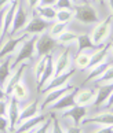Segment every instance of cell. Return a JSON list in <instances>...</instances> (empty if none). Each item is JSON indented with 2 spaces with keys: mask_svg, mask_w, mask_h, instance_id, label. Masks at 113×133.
Segmentation results:
<instances>
[{
  "mask_svg": "<svg viewBox=\"0 0 113 133\" xmlns=\"http://www.w3.org/2000/svg\"><path fill=\"white\" fill-rule=\"evenodd\" d=\"M36 40H37V34H31L25 41L21 44V48L17 50V52L13 56L11 62V70H14L18 65H21L25 61H32L33 56L36 55Z\"/></svg>",
  "mask_w": 113,
  "mask_h": 133,
  "instance_id": "6da1fadb",
  "label": "cell"
},
{
  "mask_svg": "<svg viewBox=\"0 0 113 133\" xmlns=\"http://www.w3.org/2000/svg\"><path fill=\"white\" fill-rule=\"evenodd\" d=\"M112 19H113V15H109L108 18H105L102 22L97 23L95 28L92 29V33H91V40L92 43L95 44V45L99 48L102 45V43H104L108 36L110 34V28H112Z\"/></svg>",
  "mask_w": 113,
  "mask_h": 133,
  "instance_id": "7a4b0ae2",
  "label": "cell"
},
{
  "mask_svg": "<svg viewBox=\"0 0 113 133\" xmlns=\"http://www.w3.org/2000/svg\"><path fill=\"white\" fill-rule=\"evenodd\" d=\"M75 18L79 22L90 25V23L98 22V14L95 8L90 3H83V4H76L75 6Z\"/></svg>",
  "mask_w": 113,
  "mask_h": 133,
  "instance_id": "3957f363",
  "label": "cell"
},
{
  "mask_svg": "<svg viewBox=\"0 0 113 133\" xmlns=\"http://www.w3.org/2000/svg\"><path fill=\"white\" fill-rule=\"evenodd\" d=\"M28 37H29V34L22 33L21 36H11V38H8V40L4 41L2 44V47H0V61L10 56V55H14V54L17 52V50L19 48V45H21Z\"/></svg>",
  "mask_w": 113,
  "mask_h": 133,
  "instance_id": "277c9868",
  "label": "cell"
},
{
  "mask_svg": "<svg viewBox=\"0 0 113 133\" xmlns=\"http://www.w3.org/2000/svg\"><path fill=\"white\" fill-rule=\"evenodd\" d=\"M28 23V12L23 4L21 2H18V6L15 10V14H14L13 18V23H11V29H10V36H17V34L23 30V28Z\"/></svg>",
  "mask_w": 113,
  "mask_h": 133,
  "instance_id": "5b68a950",
  "label": "cell"
},
{
  "mask_svg": "<svg viewBox=\"0 0 113 133\" xmlns=\"http://www.w3.org/2000/svg\"><path fill=\"white\" fill-rule=\"evenodd\" d=\"M50 26V21H46V19L40 18L39 15H36V14H33V17L31 18V21H28V23L25 25V28H23V33L26 34H40L43 33L46 29Z\"/></svg>",
  "mask_w": 113,
  "mask_h": 133,
  "instance_id": "8992f818",
  "label": "cell"
},
{
  "mask_svg": "<svg viewBox=\"0 0 113 133\" xmlns=\"http://www.w3.org/2000/svg\"><path fill=\"white\" fill-rule=\"evenodd\" d=\"M55 38H52L50 34H41V36H37L36 40V55L39 58H41L44 55H48L55 47Z\"/></svg>",
  "mask_w": 113,
  "mask_h": 133,
  "instance_id": "52a82bcc",
  "label": "cell"
},
{
  "mask_svg": "<svg viewBox=\"0 0 113 133\" xmlns=\"http://www.w3.org/2000/svg\"><path fill=\"white\" fill-rule=\"evenodd\" d=\"M73 73H75V70H66V71L61 73V74L54 76L51 80L41 88L40 92L44 93V92H48V91H51V89H55V88H61L63 85H66V84L69 82V80L72 78Z\"/></svg>",
  "mask_w": 113,
  "mask_h": 133,
  "instance_id": "ba28073f",
  "label": "cell"
},
{
  "mask_svg": "<svg viewBox=\"0 0 113 133\" xmlns=\"http://www.w3.org/2000/svg\"><path fill=\"white\" fill-rule=\"evenodd\" d=\"M8 104H7V114L6 117L8 118V124H10V132H13L17 128L18 124V118H19V111H21V107H19V102L13 96H8Z\"/></svg>",
  "mask_w": 113,
  "mask_h": 133,
  "instance_id": "9c48e42d",
  "label": "cell"
},
{
  "mask_svg": "<svg viewBox=\"0 0 113 133\" xmlns=\"http://www.w3.org/2000/svg\"><path fill=\"white\" fill-rule=\"evenodd\" d=\"M26 67H28L26 63H21V65H18L11 71V74H10V77L7 78V81H6V84H4V87H3V89H4V92H6L7 96L11 95V91H13L14 85L22 80V76H23V73H25Z\"/></svg>",
  "mask_w": 113,
  "mask_h": 133,
  "instance_id": "30bf717a",
  "label": "cell"
},
{
  "mask_svg": "<svg viewBox=\"0 0 113 133\" xmlns=\"http://www.w3.org/2000/svg\"><path fill=\"white\" fill-rule=\"evenodd\" d=\"M73 88H75V87H72V85H69V84H66V85H63V87H61V88H55V89L48 91L47 95H46V97H44V100H43V103H41V106H40L41 110H43V108L50 107L52 103H55L61 96H63L66 92H69L70 89H73Z\"/></svg>",
  "mask_w": 113,
  "mask_h": 133,
  "instance_id": "8fae6325",
  "label": "cell"
},
{
  "mask_svg": "<svg viewBox=\"0 0 113 133\" xmlns=\"http://www.w3.org/2000/svg\"><path fill=\"white\" fill-rule=\"evenodd\" d=\"M76 87L70 89L69 92H66L63 96H61L60 99H58L55 103H52L50 106V110H54V111H60V110H66V108H69L72 106H75V95H76Z\"/></svg>",
  "mask_w": 113,
  "mask_h": 133,
  "instance_id": "7c38bea8",
  "label": "cell"
},
{
  "mask_svg": "<svg viewBox=\"0 0 113 133\" xmlns=\"http://www.w3.org/2000/svg\"><path fill=\"white\" fill-rule=\"evenodd\" d=\"M87 107L86 106H79V104H75L69 108H66V111L62 112V117L65 118H70V119L75 122V126H79L81 124L83 118L87 117Z\"/></svg>",
  "mask_w": 113,
  "mask_h": 133,
  "instance_id": "4fadbf2b",
  "label": "cell"
},
{
  "mask_svg": "<svg viewBox=\"0 0 113 133\" xmlns=\"http://www.w3.org/2000/svg\"><path fill=\"white\" fill-rule=\"evenodd\" d=\"M83 125H90V124H97L102 126H113V112H101L91 117H84L81 121Z\"/></svg>",
  "mask_w": 113,
  "mask_h": 133,
  "instance_id": "5bb4252c",
  "label": "cell"
},
{
  "mask_svg": "<svg viewBox=\"0 0 113 133\" xmlns=\"http://www.w3.org/2000/svg\"><path fill=\"white\" fill-rule=\"evenodd\" d=\"M17 6H18V0H13V2L8 4L7 11H6V14H4V19H3V29H2L0 41H3L4 37L10 33V29H11V23H13V18H14V14H15Z\"/></svg>",
  "mask_w": 113,
  "mask_h": 133,
  "instance_id": "9a60e30c",
  "label": "cell"
},
{
  "mask_svg": "<svg viewBox=\"0 0 113 133\" xmlns=\"http://www.w3.org/2000/svg\"><path fill=\"white\" fill-rule=\"evenodd\" d=\"M55 76V67H54V61L51 55H47V62H46V67H44V71L41 73L40 80L37 81V91L40 92L41 88L46 85V84L51 80V78Z\"/></svg>",
  "mask_w": 113,
  "mask_h": 133,
  "instance_id": "2e32d148",
  "label": "cell"
},
{
  "mask_svg": "<svg viewBox=\"0 0 113 133\" xmlns=\"http://www.w3.org/2000/svg\"><path fill=\"white\" fill-rule=\"evenodd\" d=\"M39 110H40V107H39V100H37V99H35L33 102H31V103H28L26 106L21 107V111H19V118H18V124H17V126L21 124L22 121H25V119H29V118H33V117L39 115ZM13 132H14V130H13Z\"/></svg>",
  "mask_w": 113,
  "mask_h": 133,
  "instance_id": "e0dca14e",
  "label": "cell"
},
{
  "mask_svg": "<svg viewBox=\"0 0 113 133\" xmlns=\"http://www.w3.org/2000/svg\"><path fill=\"white\" fill-rule=\"evenodd\" d=\"M46 115H43V114H39L36 117H33V118H29V119H25V121H22L21 124H19L15 129H14L13 133H23V132H28V130H33L37 125H40L41 122L46 119Z\"/></svg>",
  "mask_w": 113,
  "mask_h": 133,
  "instance_id": "ac0fdd59",
  "label": "cell"
},
{
  "mask_svg": "<svg viewBox=\"0 0 113 133\" xmlns=\"http://www.w3.org/2000/svg\"><path fill=\"white\" fill-rule=\"evenodd\" d=\"M113 91V82H108V84H102V85L98 88V91L95 93V100L92 104L97 107H102L104 103L109 99L110 93Z\"/></svg>",
  "mask_w": 113,
  "mask_h": 133,
  "instance_id": "d6986e66",
  "label": "cell"
},
{
  "mask_svg": "<svg viewBox=\"0 0 113 133\" xmlns=\"http://www.w3.org/2000/svg\"><path fill=\"white\" fill-rule=\"evenodd\" d=\"M95 93L97 89H81V91H77L76 95H75V103L79 106H88V104H92L95 100Z\"/></svg>",
  "mask_w": 113,
  "mask_h": 133,
  "instance_id": "ffe728a7",
  "label": "cell"
},
{
  "mask_svg": "<svg viewBox=\"0 0 113 133\" xmlns=\"http://www.w3.org/2000/svg\"><path fill=\"white\" fill-rule=\"evenodd\" d=\"M70 65V50L69 48H65L62 54H60V56L57 58V61L54 62V67H55V76L61 74V73L66 71L69 69Z\"/></svg>",
  "mask_w": 113,
  "mask_h": 133,
  "instance_id": "44dd1931",
  "label": "cell"
},
{
  "mask_svg": "<svg viewBox=\"0 0 113 133\" xmlns=\"http://www.w3.org/2000/svg\"><path fill=\"white\" fill-rule=\"evenodd\" d=\"M109 50H110V43L105 44L104 47L97 48V51L91 55V61H90V65H88V69H92L94 66L99 65V63H102V62H105L108 54H109Z\"/></svg>",
  "mask_w": 113,
  "mask_h": 133,
  "instance_id": "7402d4cb",
  "label": "cell"
},
{
  "mask_svg": "<svg viewBox=\"0 0 113 133\" xmlns=\"http://www.w3.org/2000/svg\"><path fill=\"white\" fill-rule=\"evenodd\" d=\"M113 65V62L112 61H105V62H102V63H99V65H97V66H94L92 69H90V74H88V77H87V80H86V82H90V81H95L98 77H101L104 73L106 71V69L108 67H110Z\"/></svg>",
  "mask_w": 113,
  "mask_h": 133,
  "instance_id": "603a6c76",
  "label": "cell"
},
{
  "mask_svg": "<svg viewBox=\"0 0 113 133\" xmlns=\"http://www.w3.org/2000/svg\"><path fill=\"white\" fill-rule=\"evenodd\" d=\"M11 62H13V58L11 56H7L0 61V85L4 87L7 78L11 74Z\"/></svg>",
  "mask_w": 113,
  "mask_h": 133,
  "instance_id": "cb8c5ba5",
  "label": "cell"
},
{
  "mask_svg": "<svg viewBox=\"0 0 113 133\" xmlns=\"http://www.w3.org/2000/svg\"><path fill=\"white\" fill-rule=\"evenodd\" d=\"M35 14L46 21H54L57 17V8L54 6H37L35 8Z\"/></svg>",
  "mask_w": 113,
  "mask_h": 133,
  "instance_id": "d4e9b609",
  "label": "cell"
},
{
  "mask_svg": "<svg viewBox=\"0 0 113 133\" xmlns=\"http://www.w3.org/2000/svg\"><path fill=\"white\" fill-rule=\"evenodd\" d=\"M10 96L15 97V99H17L18 102L26 100V99H28V96H29V91H28L26 84L23 82L22 80L19 81V82H17L15 85H14L13 91H11V95H10Z\"/></svg>",
  "mask_w": 113,
  "mask_h": 133,
  "instance_id": "484cf974",
  "label": "cell"
},
{
  "mask_svg": "<svg viewBox=\"0 0 113 133\" xmlns=\"http://www.w3.org/2000/svg\"><path fill=\"white\" fill-rule=\"evenodd\" d=\"M77 51L83 52L87 50H94V48H98L94 43H92L90 34H79L77 36Z\"/></svg>",
  "mask_w": 113,
  "mask_h": 133,
  "instance_id": "4316f807",
  "label": "cell"
},
{
  "mask_svg": "<svg viewBox=\"0 0 113 133\" xmlns=\"http://www.w3.org/2000/svg\"><path fill=\"white\" fill-rule=\"evenodd\" d=\"M91 55L92 54L87 52V51L77 54V56L75 59V65L79 70H86V69H88V65H90V61H91Z\"/></svg>",
  "mask_w": 113,
  "mask_h": 133,
  "instance_id": "83f0119b",
  "label": "cell"
},
{
  "mask_svg": "<svg viewBox=\"0 0 113 133\" xmlns=\"http://www.w3.org/2000/svg\"><path fill=\"white\" fill-rule=\"evenodd\" d=\"M66 26H68V22H55V23H52V25H51L48 34H50L52 38H55V40H57V37L60 36L61 33H63L66 30Z\"/></svg>",
  "mask_w": 113,
  "mask_h": 133,
  "instance_id": "f1b7e54d",
  "label": "cell"
},
{
  "mask_svg": "<svg viewBox=\"0 0 113 133\" xmlns=\"http://www.w3.org/2000/svg\"><path fill=\"white\" fill-rule=\"evenodd\" d=\"M77 36L79 34L75 33V32H70V30H65L63 33H61L60 36L57 37V40L60 41L61 44H70V43H75L77 40Z\"/></svg>",
  "mask_w": 113,
  "mask_h": 133,
  "instance_id": "f546056e",
  "label": "cell"
},
{
  "mask_svg": "<svg viewBox=\"0 0 113 133\" xmlns=\"http://www.w3.org/2000/svg\"><path fill=\"white\" fill-rule=\"evenodd\" d=\"M46 62H47V55L41 56L40 59L37 61L36 66H35V78H36V82L40 80L41 77V73L44 71V67H46Z\"/></svg>",
  "mask_w": 113,
  "mask_h": 133,
  "instance_id": "4dcf8cb0",
  "label": "cell"
},
{
  "mask_svg": "<svg viewBox=\"0 0 113 133\" xmlns=\"http://www.w3.org/2000/svg\"><path fill=\"white\" fill-rule=\"evenodd\" d=\"M73 18V12L70 10H57V22H69L70 19Z\"/></svg>",
  "mask_w": 113,
  "mask_h": 133,
  "instance_id": "1f68e13d",
  "label": "cell"
},
{
  "mask_svg": "<svg viewBox=\"0 0 113 133\" xmlns=\"http://www.w3.org/2000/svg\"><path fill=\"white\" fill-rule=\"evenodd\" d=\"M94 82H98V84H108V82H113V65L110 67L106 69V71L102 74L101 77H98Z\"/></svg>",
  "mask_w": 113,
  "mask_h": 133,
  "instance_id": "d6a6232c",
  "label": "cell"
},
{
  "mask_svg": "<svg viewBox=\"0 0 113 133\" xmlns=\"http://www.w3.org/2000/svg\"><path fill=\"white\" fill-rule=\"evenodd\" d=\"M52 124V118H46L40 125H37L35 129H33V133H48L50 132V128Z\"/></svg>",
  "mask_w": 113,
  "mask_h": 133,
  "instance_id": "836d02e7",
  "label": "cell"
},
{
  "mask_svg": "<svg viewBox=\"0 0 113 133\" xmlns=\"http://www.w3.org/2000/svg\"><path fill=\"white\" fill-rule=\"evenodd\" d=\"M51 118H52V124H51V128H50V132L48 133H65L63 128L60 124V121H58L55 117H51Z\"/></svg>",
  "mask_w": 113,
  "mask_h": 133,
  "instance_id": "e575fe53",
  "label": "cell"
},
{
  "mask_svg": "<svg viewBox=\"0 0 113 133\" xmlns=\"http://www.w3.org/2000/svg\"><path fill=\"white\" fill-rule=\"evenodd\" d=\"M10 132V124H8V118L6 115L0 117V133H7Z\"/></svg>",
  "mask_w": 113,
  "mask_h": 133,
  "instance_id": "d590c367",
  "label": "cell"
},
{
  "mask_svg": "<svg viewBox=\"0 0 113 133\" xmlns=\"http://www.w3.org/2000/svg\"><path fill=\"white\" fill-rule=\"evenodd\" d=\"M73 6H72V2L70 0H57L55 3V8L57 10H70Z\"/></svg>",
  "mask_w": 113,
  "mask_h": 133,
  "instance_id": "8d00e7d4",
  "label": "cell"
},
{
  "mask_svg": "<svg viewBox=\"0 0 113 133\" xmlns=\"http://www.w3.org/2000/svg\"><path fill=\"white\" fill-rule=\"evenodd\" d=\"M7 99H8V97H7ZM7 99L6 100H0V117L7 114V104H8Z\"/></svg>",
  "mask_w": 113,
  "mask_h": 133,
  "instance_id": "74e56055",
  "label": "cell"
},
{
  "mask_svg": "<svg viewBox=\"0 0 113 133\" xmlns=\"http://www.w3.org/2000/svg\"><path fill=\"white\" fill-rule=\"evenodd\" d=\"M7 7H3V8H0V36H2V29H3V19H4V14H6L7 11Z\"/></svg>",
  "mask_w": 113,
  "mask_h": 133,
  "instance_id": "f35d334b",
  "label": "cell"
},
{
  "mask_svg": "<svg viewBox=\"0 0 113 133\" xmlns=\"http://www.w3.org/2000/svg\"><path fill=\"white\" fill-rule=\"evenodd\" d=\"M94 133H113V126H102L101 129L95 130Z\"/></svg>",
  "mask_w": 113,
  "mask_h": 133,
  "instance_id": "ab89813d",
  "label": "cell"
},
{
  "mask_svg": "<svg viewBox=\"0 0 113 133\" xmlns=\"http://www.w3.org/2000/svg\"><path fill=\"white\" fill-rule=\"evenodd\" d=\"M102 107H104V108H112V107H113V91H112V93H110L109 99L104 103V106H102Z\"/></svg>",
  "mask_w": 113,
  "mask_h": 133,
  "instance_id": "60d3db41",
  "label": "cell"
},
{
  "mask_svg": "<svg viewBox=\"0 0 113 133\" xmlns=\"http://www.w3.org/2000/svg\"><path fill=\"white\" fill-rule=\"evenodd\" d=\"M65 133H81V129L79 126H68Z\"/></svg>",
  "mask_w": 113,
  "mask_h": 133,
  "instance_id": "b9f144b4",
  "label": "cell"
},
{
  "mask_svg": "<svg viewBox=\"0 0 113 133\" xmlns=\"http://www.w3.org/2000/svg\"><path fill=\"white\" fill-rule=\"evenodd\" d=\"M26 2H28L29 8H32V10H35L39 4H40V0H26Z\"/></svg>",
  "mask_w": 113,
  "mask_h": 133,
  "instance_id": "7bdbcfd3",
  "label": "cell"
},
{
  "mask_svg": "<svg viewBox=\"0 0 113 133\" xmlns=\"http://www.w3.org/2000/svg\"><path fill=\"white\" fill-rule=\"evenodd\" d=\"M57 0H40L39 6H55Z\"/></svg>",
  "mask_w": 113,
  "mask_h": 133,
  "instance_id": "ee69618b",
  "label": "cell"
},
{
  "mask_svg": "<svg viewBox=\"0 0 113 133\" xmlns=\"http://www.w3.org/2000/svg\"><path fill=\"white\" fill-rule=\"evenodd\" d=\"M7 95H6V92H4V89H3V87L0 85V100H6L7 99Z\"/></svg>",
  "mask_w": 113,
  "mask_h": 133,
  "instance_id": "f6af8a7d",
  "label": "cell"
},
{
  "mask_svg": "<svg viewBox=\"0 0 113 133\" xmlns=\"http://www.w3.org/2000/svg\"><path fill=\"white\" fill-rule=\"evenodd\" d=\"M13 0H0V8H3V7H6L8 6L10 3H11Z\"/></svg>",
  "mask_w": 113,
  "mask_h": 133,
  "instance_id": "bcb514c9",
  "label": "cell"
},
{
  "mask_svg": "<svg viewBox=\"0 0 113 133\" xmlns=\"http://www.w3.org/2000/svg\"><path fill=\"white\" fill-rule=\"evenodd\" d=\"M109 4H110V8H112V12H113V0H109Z\"/></svg>",
  "mask_w": 113,
  "mask_h": 133,
  "instance_id": "7dc6e473",
  "label": "cell"
},
{
  "mask_svg": "<svg viewBox=\"0 0 113 133\" xmlns=\"http://www.w3.org/2000/svg\"><path fill=\"white\" fill-rule=\"evenodd\" d=\"M110 50H112V52H113V43H110Z\"/></svg>",
  "mask_w": 113,
  "mask_h": 133,
  "instance_id": "c3c4849f",
  "label": "cell"
},
{
  "mask_svg": "<svg viewBox=\"0 0 113 133\" xmlns=\"http://www.w3.org/2000/svg\"><path fill=\"white\" fill-rule=\"evenodd\" d=\"M23 133H33V130H28V132H23Z\"/></svg>",
  "mask_w": 113,
  "mask_h": 133,
  "instance_id": "681fc988",
  "label": "cell"
},
{
  "mask_svg": "<svg viewBox=\"0 0 113 133\" xmlns=\"http://www.w3.org/2000/svg\"><path fill=\"white\" fill-rule=\"evenodd\" d=\"M98 2H99L101 4H104V0H98Z\"/></svg>",
  "mask_w": 113,
  "mask_h": 133,
  "instance_id": "f907efd6",
  "label": "cell"
},
{
  "mask_svg": "<svg viewBox=\"0 0 113 133\" xmlns=\"http://www.w3.org/2000/svg\"><path fill=\"white\" fill-rule=\"evenodd\" d=\"M112 112H113V107H112Z\"/></svg>",
  "mask_w": 113,
  "mask_h": 133,
  "instance_id": "816d5d0a",
  "label": "cell"
},
{
  "mask_svg": "<svg viewBox=\"0 0 113 133\" xmlns=\"http://www.w3.org/2000/svg\"><path fill=\"white\" fill-rule=\"evenodd\" d=\"M112 43H113V41H112Z\"/></svg>",
  "mask_w": 113,
  "mask_h": 133,
  "instance_id": "f5cc1de1",
  "label": "cell"
}]
</instances>
